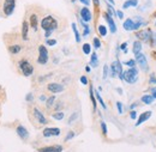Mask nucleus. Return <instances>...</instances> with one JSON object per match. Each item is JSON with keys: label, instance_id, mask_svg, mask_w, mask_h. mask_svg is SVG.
<instances>
[{"label": "nucleus", "instance_id": "obj_48", "mask_svg": "<svg viewBox=\"0 0 156 152\" xmlns=\"http://www.w3.org/2000/svg\"><path fill=\"white\" fill-rule=\"evenodd\" d=\"M130 117H131L132 120H135V119H136V117H137V113H136V112H135V110H132V112L130 113Z\"/></svg>", "mask_w": 156, "mask_h": 152}, {"label": "nucleus", "instance_id": "obj_39", "mask_svg": "<svg viewBox=\"0 0 156 152\" xmlns=\"http://www.w3.org/2000/svg\"><path fill=\"white\" fill-rule=\"evenodd\" d=\"M119 49H120L121 52L126 53V52H127V42H124V43H121V44L119 46Z\"/></svg>", "mask_w": 156, "mask_h": 152}, {"label": "nucleus", "instance_id": "obj_50", "mask_svg": "<svg viewBox=\"0 0 156 152\" xmlns=\"http://www.w3.org/2000/svg\"><path fill=\"white\" fill-rule=\"evenodd\" d=\"M40 101H47V97L44 95H41L40 96Z\"/></svg>", "mask_w": 156, "mask_h": 152}, {"label": "nucleus", "instance_id": "obj_45", "mask_svg": "<svg viewBox=\"0 0 156 152\" xmlns=\"http://www.w3.org/2000/svg\"><path fill=\"white\" fill-rule=\"evenodd\" d=\"M115 15L118 16V18L119 19H124V12H122L121 10H118L117 12H115Z\"/></svg>", "mask_w": 156, "mask_h": 152}, {"label": "nucleus", "instance_id": "obj_36", "mask_svg": "<svg viewBox=\"0 0 156 152\" xmlns=\"http://www.w3.org/2000/svg\"><path fill=\"white\" fill-rule=\"evenodd\" d=\"M101 131H102V134H103V135H107V132H108V131H107V123H106L105 121L101 122Z\"/></svg>", "mask_w": 156, "mask_h": 152}, {"label": "nucleus", "instance_id": "obj_47", "mask_svg": "<svg viewBox=\"0 0 156 152\" xmlns=\"http://www.w3.org/2000/svg\"><path fill=\"white\" fill-rule=\"evenodd\" d=\"M84 6H89L90 4H91V0H79Z\"/></svg>", "mask_w": 156, "mask_h": 152}, {"label": "nucleus", "instance_id": "obj_13", "mask_svg": "<svg viewBox=\"0 0 156 152\" xmlns=\"http://www.w3.org/2000/svg\"><path fill=\"white\" fill-rule=\"evenodd\" d=\"M33 114H34V117L37 120V122H39L40 125H47V119H46V116L43 115V113H41L37 108H34L33 109Z\"/></svg>", "mask_w": 156, "mask_h": 152}, {"label": "nucleus", "instance_id": "obj_14", "mask_svg": "<svg viewBox=\"0 0 156 152\" xmlns=\"http://www.w3.org/2000/svg\"><path fill=\"white\" fill-rule=\"evenodd\" d=\"M16 133L18 134V136H20L22 140H27L28 138H29V132H28V130L24 127V126H17V128H16Z\"/></svg>", "mask_w": 156, "mask_h": 152}, {"label": "nucleus", "instance_id": "obj_43", "mask_svg": "<svg viewBox=\"0 0 156 152\" xmlns=\"http://www.w3.org/2000/svg\"><path fill=\"white\" fill-rule=\"evenodd\" d=\"M78 117V114L77 113H75V114H72V116H70V119H69V125H71L76 119Z\"/></svg>", "mask_w": 156, "mask_h": 152}, {"label": "nucleus", "instance_id": "obj_26", "mask_svg": "<svg viewBox=\"0 0 156 152\" xmlns=\"http://www.w3.org/2000/svg\"><path fill=\"white\" fill-rule=\"evenodd\" d=\"M90 66L91 67H98V54L94 52V53H91V57H90Z\"/></svg>", "mask_w": 156, "mask_h": 152}, {"label": "nucleus", "instance_id": "obj_44", "mask_svg": "<svg viewBox=\"0 0 156 152\" xmlns=\"http://www.w3.org/2000/svg\"><path fill=\"white\" fill-rule=\"evenodd\" d=\"M79 80H80V83H82L83 85H87V84L89 83V81H88V78H87L85 76H82V77H80V79H79Z\"/></svg>", "mask_w": 156, "mask_h": 152}, {"label": "nucleus", "instance_id": "obj_11", "mask_svg": "<svg viewBox=\"0 0 156 152\" xmlns=\"http://www.w3.org/2000/svg\"><path fill=\"white\" fill-rule=\"evenodd\" d=\"M103 18L106 19V22H107V24H108V26H109L111 33H112V34H115V33H117V24H115L113 17L109 16L107 12H105V13H103Z\"/></svg>", "mask_w": 156, "mask_h": 152}, {"label": "nucleus", "instance_id": "obj_51", "mask_svg": "<svg viewBox=\"0 0 156 152\" xmlns=\"http://www.w3.org/2000/svg\"><path fill=\"white\" fill-rule=\"evenodd\" d=\"M150 83H153V84H156V78L151 77V78H150Z\"/></svg>", "mask_w": 156, "mask_h": 152}, {"label": "nucleus", "instance_id": "obj_27", "mask_svg": "<svg viewBox=\"0 0 156 152\" xmlns=\"http://www.w3.org/2000/svg\"><path fill=\"white\" fill-rule=\"evenodd\" d=\"M154 97L151 95H144V96H142V98H140V101L144 103V104H151L153 102H154Z\"/></svg>", "mask_w": 156, "mask_h": 152}, {"label": "nucleus", "instance_id": "obj_2", "mask_svg": "<svg viewBox=\"0 0 156 152\" xmlns=\"http://www.w3.org/2000/svg\"><path fill=\"white\" fill-rule=\"evenodd\" d=\"M122 80L129 84H135L138 80V70L136 67H130L129 70L122 72Z\"/></svg>", "mask_w": 156, "mask_h": 152}, {"label": "nucleus", "instance_id": "obj_42", "mask_svg": "<svg viewBox=\"0 0 156 152\" xmlns=\"http://www.w3.org/2000/svg\"><path fill=\"white\" fill-rule=\"evenodd\" d=\"M117 108H118V113H119V114H122V113H124V109H122V104H121V102H117Z\"/></svg>", "mask_w": 156, "mask_h": 152}, {"label": "nucleus", "instance_id": "obj_57", "mask_svg": "<svg viewBox=\"0 0 156 152\" xmlns=\"http://www.w3.org/2000/svg\"><path fill=\"white\" fill-rule=\"evenodd\" d=\"M71 1H72V2H76V1H77V0H71Z\"/></svg>", "mask_w": 156, "mask_h": 152}, {"label": "nucleus", "instance_id": "obj_49", "mask_svg": "<svg viewBox=\"0 0 156 152\" xmlns=\"http://www.w3.org/2000/svg\"><path fill=\"white\" fill-rule=\"evenodd\" d=\"M93 2H94V5H95V7H98L100 6V0H91Z\"/></svg>", "mask_w": 156, "mask_h": 152}, {"label": "nucleus", "instance_id": "obj_29", "mask_svg": "<svg viewBox=\"0 0 156 152\" xmlns=\"http://www.w3.org/2000/svg\"><path fill=\"white\" fill-rule=\"evenodd\" d=\"M95 97H96V101L100 103V105H101L103 109H107V105H106L105 101L102 99V97H101V95H100V91H95Z\"/></svg>", "mask_w": 156, "mask_h": 152}, {"label": "nucleus", "instance_id": "obj_23", "mask_svg": "<svg viewBox=\"0 0 156 152\" xmlns=\"http://www.w3.org/2000/svg\"><path fill=\"white\" fill-rule=\"evenodd\" d=\"M133 20H135V31H137L140 26H143V25H145V24H147V22H144L142 17H136Z\"/></svg>", "mask_w": 156, "mask_h": 152}, {"label": "nucleus", "instance_id": "obj_34", "mask_svg": "<svg viewBox=\"0 0 156 152\" xmlns=\"http://www.w3.org/2000/svg\"><path fill=\"white\" fill-rule=\"evenodd\" d=\"M107 13H108L109 16L114 17V15H115V11H114V9H113V5H111V4H107Z\"/></svg>", "mask_w": 156, "mask_h": 152}, {"label": "nucleus", "instance_id": "obj_8", "mask_svg": "<svg viewBox=\"0 0 156 152\" xmlns=\"http://www.w3.org/2000/svg\"><path fill=\"white\" fill-rule=\"evenodd\" d=\"M153 35H154V33L150 29H143V30H139L136 33L137 37L142 40V41H144V42H149L153 37Z\"/></svg>", "mask_w": 156, "mask_h": 152}, {"label": "nucleus", "instance_id": "obj_17", "mask_svg": "<svg viewBox=\"0 0 156 152\" xmlns=\"http://www.w3.org/2000/svg\"><path fill=\"white\" fill-rule=\"evenodd\" d=\"M29 23L27 20H23L22 23V40L23 41H28V35H29Z\"/></svg>", "mask_w": 156, "mask_h": 152}, {"label": "nucleus", "instance_id": "obj_21", "mask_svg": "<svg viewBox=\"0 0 156 152\" xmlns=\"http://www.w3.org/2000/svg\"><path fill=\"white\" fill-rule=\"evenodd\" d=\"M138 6V0H126L122 4V9L127 10L129 7H137Z\"/></svg>", "mask_w": 156, "mask_h": 152}, {"label": "nucleus", "instance_id": "obj_12", "mask_svg": "<svg viewBox=\"0 0 156 152\" xmlns=\"http://www.w3.org/2000/svg\"><path fill=\"white\" fill-rule=\"evenodd\" d=\"M47 90L52 94H59V92H62L65 90V88H64V85L58 84V83H49L47 85Z\"/></svg>", "mask_w": 156, "mask_h": 152}, {"label": "nucleus", "instance_id": "obj_3", "mask_svg": "<svg viewBox=\"0 0 156 152\" xmlns=\"http://www.w3.org/2000/svg\"><path fill=\"white\" fill-rule=\"evenodd\" d=\"M18 67H20V71L22 72V74L24 77H30L34 73V67H33V65H31L27 59L20 60Z\"/></svg>", "mask_w": 156, "mask_h": 152}, {"label": "nucleus", "instance_id": "obj_20", "mask_svg": "<svg viewBox=\"0 0 156 152\" xmlns=\"http://www.w3.org/2000/svg\"><path fill=\"white\" fill-rule=\"evenodd\" d=\"M89 95H90V99H91V103H93V109L95 112L96 110V107H98V101H96L95 92H94V89H93V85L91 84H90V89H89Z\"/></svg>", "mask_w": 156, "mask_h": 152}, {"label": "nucleus", "instance_id": "obj_10", "mask_svg": "<svg viewBox=\"0 0 156 152\" xmlns=\"http://www.w3.org/2000/svg\"><path fill=\"white\" fill-rule=\"evenodd\" d=\"M61 131L58 127H46L43 131H42V135L44 138H51V136H58L60 135Z\"/></svg>", "mask_w": 156, "mask_h": 152}, {"label": "nucleus", "instance_id": "obj_58", "mask_svg": "<svg viewBox=\"0 0 156 152\" xmlns=\"http://www.w3.org/2000/svg\"><path fill=\"white\" fill-rule=\"evenodd\" d=\"M155 25H156V22H155Z\"/></svg>", "mask_w": 156, "mask_h": 152}, {"label": "nucleus", "instance_id": "obj_46", "mask_svg": "<svg viewBox=\"0 0 156 152\" xmlns=\"http://www.w3.org/2000/svg\"><path fill=\"white\" fill-rule=\"evenodd\" d=\"M25 99H27V102H31V101L34 99V96H33V94H31V92H29L28 95L25 96Z\"/></svg>", "mask_w": 156, "mask_h": 152}, {"label": "nucleus", "instance_id": "obj_31", "mask_svg": "<svg viewBox=\"0 0 156 152\" xmlns=\"http://www.w3.org/2000/svg\"><path fill=\"white\" fill-rule=\"evenodd\" d=\"M82 50L85 55H89V54H91V46L89 43H84L83 47H82Z\"/></svg>", "mask_w": 156, "mask_h": 152}, {"label": "nucleus", "instance_id": "obj_35", "mask_svg": "<svg viewBox=\"0 0 156 152\" xmlns=\"http://www.w3.org/2000/svg\"><path fill=\"white\" fill-rule=\"evenodd\" d=\"M93 44H94V48L95 49H100L101 48V41L98 37H94L93 38Z\"/></svg>", "mask_w": 156, "mask_h": 152}, {"label": "nucleus", "instance_id": "obj_25", "mask_svg": "<svg viewBox=\"0 0 156 152\" xmlns=\"http://www.w3.org/2000/svg\"><path fill=\"white\" fill-rule=\"evenodd\" d=\"M79 23H80L82 26H83V36H84V37L88 36V35L90 34V28H89V25H88L85 22H83L82 19H79Z\"/></svg>", "mask_w": 156, "mask_h": 152}, {"label": "nucleus", "instance_id": "obj_32", "mask_svg": "<svg viewBox=\"0 0 156 152\" xmlns=\"http://www.w3.org/2000/svg\"><path fill=\"white\" fill-rule=\"evenodd\" d=\"M54 101H55V96H51V97H48L47 101H46V107H47L48 109H51V108L53 107V104H54Z\"/></svg>", "mask_w": 156, "mask_h": 152}, {"label": "nucleus", "instance_id": "obj_24", "mask_svg": "<svg viewBox=\"0 0 156 152\" xmlns=\"http://www.w3.org/2000/svg\"><path fill=\"white\" fill-rule=\"evenodd\" d=\"M132 52H133V54H135V55L142 52V42H140V41H135V42H133Z\"/></svg>", "mask_w": 156, "mask_h": 152}, {"label": "nucleus", "instance_id": "obj_4", "mask_svg": "<svg viewBox=\"0 0 156 152\" xmlns=\"http://www.w3.org/2000/svg\"><path fill=\"white\" fill-rule=\"evenodd\" d=\"M109 71H111V77L112 78H115V77H119L120 80H122V65L119 60H115L111 64V67H109Z\"/></svg>", "mask_w": 156, "mask_h": 152}, {"label": "nucleus", "instance_id": "obj_6", "mask_svg": "<svg viewBox=\"0 0 156 152\" xmlns=\"http://www.w3.org/2000/svg\"><path fill=\"white\" fill-rule=\"evenodd\" d=\"M136 57V64H138V66L140 67V70H143L144 72H148L149 71V65H148V61H147V57L145 55L140 52V53H138L135 55Z\"/></svg>", "mask_w": 156, "mask_h": 152}, {"label": "nucleus", "instance_id": "obj_19", "mask_svg": "<svg viewBox=\"0 0 156 152\" xmlns=\"http://www.w3.org/2000/svg\"><path fill=\"white\" fill-rule=\"evenodd\" d=\"M29 25H30V28H31L34 31L37 30V25H39V17H37V15L33 13V15L30 16V18H29Z\"/></svg>", "mask_w": 156, "mask_h": 152}, {"label": "nucleus", "instance_id": "obj_1", "mask_svg": "<svg viewBox=\"0 0 156 152\" xmlns=\"http://www.w3.org/2000/svg\"><path fill=\"white\" fill-rule=\"evenodd\" d=\"M41 28L44 31V37L48 38L53 31L57 30L58 28V20L54 18L53 16H46L44 18L41 19Z\"/></svg>", "mask_w": 156, "mask_h": 152}, {"label": "nucleus", "instance_id": "obj_55", "mask_svg": "<svg viewBox=\"0 0 156 152\" xmlns=\"http://www.w3.org/2000/svg\"><path fill=\"white\" fill-rule=\"evenodd\" d=\"M85 71H87V72H90V71H91L90 66H87V67H85Z\"/></svg>", "mask_w": 156, "mask_h": 152}, {"label": "nucleus", "instance_id": "obj_41", "mask_svg": "<svg viewBox=\"0 0 156 152\" xmlns=\"http://www.w3.org/2000/svg\"><path fill=\"white\" fill-rule=\"evenodd\" d=\"M75 135H76V133H75V132H72V131H71V132H69V133H67V135H66V138H65V141H69L70 139L75 138Z\"/></svg>", "mask_w": 156, "mask_h": 152}, {"label": "nucleus", "instance_id": "obj_33", "mask_svg": "<svg viewBox=\"0 0 156 152\" xmlns=\"http://www.w3.org/2000/svg\"><path fill=\"white\" fill-rule=\"evenodd\" d=\"M52 117L54 119V120H62L64 117H65V114L62 113V112H55L54 114H52Z\"/></svg>", "mask_w": 156, "mask_h": 152}, {"label": "nucleus", "instance_id": "obj_40", "mask_svg": "<svg viewBox=\"0 0 156 152\" xmlns=\"http://www.w3.org/2000/svg\"><path fill=\"white\" fill-rule=\"evenodd\" d=\"M125 65L126 66H129V67H136V60H129V61H126L125 62Z\"/></svg>", "mask_w": 156, "mask_h": 152}, {"label": "nucleus", "instance_id": "obj_7", "mask_svg": "<svg viewBox=\"0 0 156 152\" xmlns=\"http://www.w3.org/2000/svg\"><path fill=\"white\" fill-rule=\"evenodd\" d=\"M48 50L46 48V46H40L39 47V57H37V62L40 65H46L48 62Z\"/></svg>", "mask_w": 156, "mask_h": 152}, {"label": "nucleus", "instance_id": "obj_38", "mask_svg": "<svg viewBox=\"0 0 156 152\" xmlns=\"http://www.w3.org/2000/svg\"><path fill=\"white\" fill-rule=\"evenodd\" d=\"M46 44H47V46H51V47H52V46H55V44H57V40H54V38H52V40H51V38H47Z\"/></svg>", "mask_w": 156, "mask_h": 152}, {"label": "nucleus", "instance_id": "obj_53", "mask_svg": "<svg viewBox=\"0 0 156 152\" xmlns=\"http://www.w3.org/2000/svg\"><path fill=\"white\" fill-rule=\"evenodd\" d=\"M136 103H133V104H131V105H130V109H131V110H132V109H135V108H136Z\"/></svg>", "mask_w": 156, "mask_h": 152}, {"label": "nucleus", "instance_id": "obj_54", "mask_svg": "<svg viewBox=\"0 0 156 152\" xmlns=\"http://www.w3.org/2000/svg\"><path fill=\"white\" fill-rule=\"evenodd\" d=\"M151 96H153V97L156 99V89H154V90H153V95H151Z\"/></svg>", "mask_w": 156, "mask_h": 152}, {"label": "nucleus", "instance_id": "obj_22", "mask_svg": "<svg viewBox=\"0 0 156 152\" xmlns=\"http://www.w3.org/2000/svg\"><path fill=\"white\" fill-rule=\"evenodd\" d=\"M20 50H22V46L20 44H12V46H9V52L11 54H18Z\"/></svg>", "mask_w": 156, "mask_h": 152}, {"label": "nucleus", "instance_id": "obj_37", "mask_svg": "<svg viewBox=\"0 0 156 152\" xmlns=\"http://www.w3.org/2000/svg\"><path fill=\"white\" fill-rule=\"evenodd\" d=\"M108 70H109V67H108V65H105L103 66V73H102V78L103 79H107V77H108Z\"/></svg>", "mask_w": 156, "mask_h": 152}, {"label": "nucleus", "instance_id": "obj_56", "mask_svg": "<svg viewBox=\"0 0 156 152\" xmlns=\"http://www.w3.org/2000/svg\"><path fill=\"white\" fill-rule=\"evenodd\" d=\"M117 91L119 94H122V90H121V89H117Z\"/></svg>", "mask_w": 156, "mask_h": 152}, {"label": "nucleus", "instance_id": "obj_30", "mask_svg": "<svg viewBox=\"0 0 156 152\" xmlns=\"http://www.w3.org/2000/svg\"><path fill=\"white\" fill-rule=\"evenodd\" d=\"M98 34H100V36H101V37L107 36V28H106L105 25L100 24V25L98 26Z\"/></svg>", "mask_w": 156, "mask_h": 152}, {"label": "nucleus", "instance_id": "obj_5", "mask_svg": "<svg viewBox=\"0 0 156 152\" xmlns=\"http://www.w3.org/2000/svg\"><path fill=\"white\" fill-rule=\"evenodd\" d=\"M16 9V0H4V5H2V12L6 17H10L13 15Z\"/></svg>", "mask_w": 156, "mask_h": 152}, {"label": "nucleus", "instance_id": "obj_9", "mask_svg": "<svg viewBox=\"0 0 156 152\" xmlns=\"http://www.w3.org/2000/svg\"><path fill=\"white\" fill-rule=\"evenodd\" d=\"M79 16H80V19L83 22H85V23H89L93 19V13H91V11H90V9L88 6H84V7L80 9Z\"/></svg>", "mask_w": 156, "mask_h": 152}, {"label": "nucleus", "instance_id": "obj_52", "mask_svg": "<svg viewBox=\"0 0 156 152\" xmlns=\"http://www.w3.org/2000/svg\"><path fill=\"white\" fill-rule=\"evenodd\" d=\"M107 1H108V4H111V5H113V6H114V4H115L114 0H107Z\"/></svg>", "mask_w": 156, "mask_h": 152}, {"label": "nucleus", "instance_id": "obj_28", "mask_svg": "<svg viewBox=\"0 0 156 152\" xmlns=\"http://www.w3.org/2000/svg\"><path fill=\"white\" fill-rule=\"evenodd\" d=\"M71 26H72V31H73V34H75V38H76V42H77V43H79L82 38H80V35H79V31H78L76 23H72V24H71Z\"/></svg>", "mask_w": 156, "mask_h": 152}, {"label": "nucleus", "instance_id": "obj_15", "mask_svg": "<svg viewBox=\"0 0 156 152\" xmlns=\"http://www.w3.org/2000/svg\"><path fill=\"white\" fill-rule=\"evenodd\" d=\"M61 145H53V146H46V147H40L37 152H62Z\"/></svg>", "mask_w": 156, "mask_h": 152}, {"label": "nucleus", "instance_id": "obj_16", "mask_svg": "<svg viewBox=\"0 0 156 152\" xmlns=\"http://www.w3.org/2000/svg\"><path fill=\"white\" fill-rule=\"evenodd\" d=\"M151 115H153V113H151L150 110H148V112H144V113H142V114L139 115L138 120H137L136 126H140L142 123H144V122H145L147 120H149V119L151 117Z\"/></svg>", "mask_w": 156, "mask_h": 152}, {"label": "nucleus", "instance_id": "obj_18", "mask_svg": "<svg viewBox=\"0 0 156 152\" xmlns=\"http://www.w3.org/2000/svg\"><path fill=\"white\" fill-rule=\"evenodd\" d=\"M122 26L126 31H135V20L132 18L125 19L122 23Z\"/></svg>", "mask_w": 156, "mask_h": 152}]
</instances>
